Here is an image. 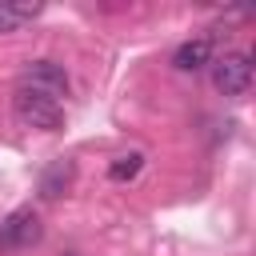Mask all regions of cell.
I'll return each instance as SVG.
<instances>
[{"label":"cell","mask_w":256,"mask_h":256,"mask_svg":"<svg viewBox=\"0 0 256 256\" xmlns=\"http://www.w3.org/2000/svg\"><path fill=\"white\" fill-rule=\"evenodd\" d=\"M12 112H16L20 124L40 128V132H56V128L64 124V108H60V100H48V96L28 92V88H16V96H12Z\"/></svg>","instance_id":"cell-1"},{"label":"cell","mask_w":256,"mask_h":256,"mask_svg":"<svg viewBox=\"0 0 256 256\" xmlns=\"http://www.w3.org/2000/svg\"><path fill=\"white\" fill-rule=\"evenodd\" d=\"M212 84H216V92H224V96H248V88H252V56L244 52V48H232V52H224L216 64H212Z\"/></svg>","instance_id":"cell-2"},{"label":"cell","mask_w":256,"mask_h":256,"mask_svg":"<svg viewBox=\"0 0 256 256\" xmlns=\"http://www.w3.org/2000/svg\"><path fill=\"white\" fill-rule=\"evenodd\" d=\"M20 88L40 92V96H48V100H60V96L68 92V72H64V64H56V60H28V64L20 68Z\"/></svg>","instance_id":"cell-3"},{"label":"cell","mask_w":256,"mask_h":256,"mask_svg":"<svg viewBox=\"0 0 256 256\" xmlns=\"http://www.w3.org/2000/svg\"><path fill=\"white\" fill-rule=\"evenodd\" d=\"M40 240V220L32 208H16L4 224H0V248H28Z\"/></svg>","instance_id":"cell-4"},{"label":"cell","mask_w":256,"mask_h":256,"mask_svg":"<svg viewBox=\"0 0 256 256\" xmlns=\"http://www.w3.org/2000/svg\"><path fill=\"white\" fill-rule=\"evenodd\" d=\"M172 64H176L180 72H200L204 64H212V36L184 40V44L172 52Z\"/></svg>","instance_id":"cell-5"},{"label":"cell","mask_w":256,"mask_h":256,"mask_svg":"<svg viewBox=\"0 0 256 256\" xmlns=\"http://www.w3.org/2000/svg\"><path fill=\"white\" fill-rule=\"evenodd\" d=\"M68 180H72V164H68V160H56V164L44 172V180H40V196H44V200H56V196L68 188Z\"/></svg>","instance_id":"cell-6"},{"label":"cell","mask_w":256,"mask_h":256,"mask_svg":"<svg viewBox=\"0 0 256 256\" xmlns=\"http://www.w3.org/2000/svg\"><path fill=\"white\" fill-rule=\"evenodd\" d=\"M140 168H144V152H124V156H116V160L108 164V180L128 184V180L140 176Z\"/></svg>","instance_id":"cell-7"},{"label":"cell","mask_w":256,"mask_h":256,"mask_svg":"<svg viewBox=\"0 0 256 256\" xmlns=\"http://www.w3.org/2000/svg\"><path fill=\"white\" fill-rule=\"evenodd\" d=\"M32 16H40V4H0V36L4 32H16Z\"/></svg>","instance_id":"cell-8"},{"label":"cell","mask_w":256,"mask_h":256,"mask_svg":"<svg viewBox=\"0 0 256 256\" xmlns=\"http://www.w3.org/2000/svg\"><path fill=\"white\" fill-rule=\"evenodd\" d=\"M68 256H76V252H68Z\"/></svg>","instance_id":"cell-9"}]
</instances>
